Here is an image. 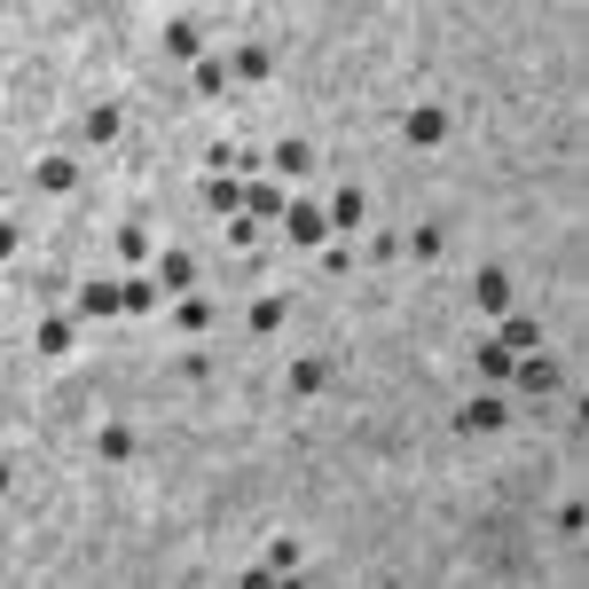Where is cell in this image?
Instances as JSON below:
<instances>
[{"label":"cell","mask_w":589,"mask_h":589,"mask_svg":"<svg viewBox=\"0 0 589 589\" xmlns=\"http://www.w3.org/2000/svg\"><path fill=\"white\" fill-rule=\"evenodd\" d=\"M71 314H79V322H111V314H126V283H111V276L71 283Z\"/></svg>","instance_id":"1"},{"label":"cell","mask_w":589,"mask_h":589,"mask_svg":"<svg viewBox=\"0 0 589 589\" xmlns=\"http://www.w3.org/2000/svg\"><path fill=\"white\" fill-rule=\"evenodd\" d=\"M149 276H157L165 299H189V291H197V251H189V244H165L157 260H149Z\"/></svg>","instance_id":"2"},{"label":"cell","mask_w":589,"mask_h":589,"mask_svg":"<svg viewBox=\"0 0 589 589\" xmlns=\"http://www.w3.org/2000/svg\"><path fill=\"white\" fill-rule=\"evenodd\" d=\"M503 425H512V401H503L495 385H487L479 401H464V409H456V433H472V441H479V433H503Z\"/></svg>","instance_id":"3"},{"label":"cell","mask_w":589,"mask_h":589,"mask_svg":"<svg viewBox=\"0 0 589 589\" xmlns=\"http://www.w3.org/2000/svg\"><path fill=\"white\" fill-rule=\"evenodd\" d=\"M512 385H519L527 401H550V393L566 385V370H558V362H550V354L535 347V354H519V370H512Z\"/></svg>","instance_id":"4"},{"label":"cell","mask_w":589,"mask_h":589,"mask_svg":"<svg viewBox=\"0 0 589 589\" xmlns=\"http://www.w3.org/2000/svg\"><path fill=\"white\" fill-rule=\"evenodd\" d=\"M283 236H291L299 251H314V244H330V213H322V205H307V197H291V213H283Z\"/></svg>","instance_id":"5"},{"label":"cell","mask_w":589,"mask_h":589,"mask_svg":"<svg viewBox=\"0 0 589 589\" xmlns=\"http://www.w3.org/2000/svg\"><path fill=\"white\" fill-rule=\"evenodd\" d=\"M165 55L174 63H205V24L197 17H165Z\"/></svg>","instance_id":"6"},{"label":"cell","mask_w":589,"mask_h":589,"mask_svg":"<svg viewBox=\"0 0 589 589\" xmlns=\"http://www.w3.org/2000/svg\"><path fill=\"white\" fill-rule=\"evenodd\" d=\"M244 213L260 220V228H283V213H291V197L276 189V182H244Z\"/></svg>","instance_id":"7"},{"label":"cell","mask_w":589,"mask_h":589,"mask_svg":"<svg viewBox=\"0 0 589 589\" xmlns=\"http://www.w3.org/2000/svg\"><path fill=\"white\" fill-rule=\"evenodd\" d=\"M322 213H330V236H362V228H370V197H362V189H339Z\"/></svg>","instance_id":"8"},{"label":"cell","mask_w":589,"mask_h":589,"mask_svg":"<svg viewBox=\"0 0 589 589\" xmlns=\"http://www.w3.org/2000/svg\"><path fill=\"white\" fill-rule=\"evenodd\" d=\"M401 134H409L416 149H433V142H448V111H441V103H416V111L401 118Z\"/></svg>","instance_id":"9"},{"label":"cell","mask_w":589,"mask_h":589,"mask_svg":"<svg viewBox=\"0 0 589 589\" xmlns=\"http://www.w3.org/2000/svg\"><path fill=\"white\" fill-rule=\"evenodd\" d=\"M472 299H479L487 314H512V268H479V276H472Z\"/></svg>","instance_id":"10"},{"label":"cell","mask_w":589,"mask_h":589,"mask_svg":"<svg viewBox=\"0 0 589 589\" xmlns=\"http://www.w3.org/2000/svg\"><path fill=\"white\" fill-rule=\"evenodd\" d=\"M32 347H40V354H71V347H79V314H40Z\"/></svg>","instance_id":"11"},{"label":"cell","mask_w":589,"mask_h":589,"mask_svg":"<svg viewBox=\"0 0 589 589\" xmlns=\"http://www.w3.org/2000/svg\"><path fill=\"white\" fill-rule=\"evenodd\" d=\"M472 370H479V385H512V370H519V354H512V347H495V339H479V354H472Z\"/></svg>","instance_id":"12"},{"label":"cell","mask_w":589,"mask_h":589,"mask_svg":"<svg viewBox=\"0 0 589 589\" xmlns=\"http://www.w3.org/2000/svg\"><path fill=\"white\" fill-rule=\"evenodd\" d=\"M441 251H448V236H441L433 220H416V228H401V260H425V268H433Z\"/></svg>","instance_id":"13"},{"label":"cell","mask_w":589,"mask_h":589,"mask_svg":"<svg viewBox=\"0 0 589 589\" xmlns=\"http://www.w3.org/2000/svg\"><path fill=\"white\" fill-rule=\"evenodd\" d=\"M213 322H220V307H213V299H197V291H189V299H174V330H182V339H205Z\"/></svg>","instance_id":"14"},{"label":"cell","mask_w":589,"mask_h":589,"mask_svg":"<svg viewBox=\"0 0 589 589\" xmlns=\"http://www.w3.org/2000/svg\"><path fill=\"white\" fill-rule=\"evenodd\" d=\"M495 347H512V354H535V347H542V322H535V314H503Z\"/></svg>","instance_id":"15"},{"label":"cell","mask_w":589,"mask_h":589,"mask_svg":"<svg viewBox=\"0 0 589 589\" xmlns=\"http://www.w3.org/2000/svg\"><path fill=\"white\" fill-rule=\"evenodd\" d=\"M197 197H205L220 220H228V213H244V182H236V174H205V189H197Z\"/></svg>","instance_id":"16"},{"label":"cell","mask_w":589,"mask_h":589,"mask_svg":"<svg viewBox=\"0 0 589 589\" xmlns=\"http://www.w3.org/2000/svg\"><path fill=\"white\" fill-rule=\"evenodd\" d=\"M283 385H291V401H307V393H322V385H330V362H322V354H299Z\"/></svg>","instance_id":"17"},{"label":"cell","mask_w":589,"mask_h":589,"mask_svg":"<svg viewBox=\"0 0 589 589\" xmlns=\"http://www.w3.org/2000/svg\"><path fill=\"white\" fill-rule=\"evenodd\" d=\"M236 79H244V87L276 79V48H260V40H251V48H236Z\"/></svg>","instance_id":"18"},{"label":"cell","mask_w":589,"mask_h":589,"mask_svg":"<svg viewBox=\"0 0 589 589\" xmlns=\"http://www.w3.org/2000/svg\"><path fill=\"white\" fill-rule=\"evenodd\" d=\"M118 134H126V111H118V103H95V111H87V142H95V149H111Z\"/></svg>","instance_id":"19"},{"label":"cell","mask_w":589,"mask_h":589,"mask_svg":"<svg viewBox=\"0 0 589 589\" xmlns=\"http://www.w3.org/2000/svg\"><path fill=\"white\" fill-rule=\"evenodd\" d=\"M157 307H165L157 276H149V268H134V276H126V314H157Z\"/></svg>","instance_id":"20"},{"label":"cell","mask_w":589,"mask_h":589,"mask_svg":"<svg viewBox=\"0 0 589 589\" xmlns=\"http://www.w3.org/2000/svg\"><path fill=\"white\" fill-rule=\"evenodd\" d=\"M32 182H40L48 197H63V189L79 182V165H71V157H40V165H32Z\"/></svg>","instance_id":"21"},{"label":"cell","mask_w":589,"mask_h":589,"mask_svg":"<svg viewBox=\"0 0 589 589\" xmlns=\"http://www.w3.org/2000/svg\"><path fill=\"white\" fill-rule=\"evenodd\" d=\"M268 165H276V174H314V149L291 134V142H276V149H268Z\"/></svg>","instance_id":"22"},{"label":"cell","mask_w":589,"mask_h":589,"mask_svg":"<svg viewBox=\"0 0 589 589\" xmlns=\"http://www.w3.org/2000/svg\"><path fill=\"white\" fill-rule=\"evenodd\" d=\"M118 260H126V268H149V260H157V251H149V228H142V220H126V228H118Z\"/></svg>","instance_id":"23"},{"label":"cell","mask_w":589,"mask_h":589,"mask_svg":"<svg viewBox=\"0 0 589 589\" xmlns=\"http://www.w3.org/2000/svg\"><path fill=\"white\" fill-rule=\"evenodd\" d=\"M134 448H142V441H134L126 425H103V433H95V456H103V464H126Z\"/></svg>","instance_id":"24"},{"label":"cell","mask_w":589,"mask_h":589,"mask_svg":"<svg viewBox=\"0 0 589 589\" xmlns=\"http://www.w3.org/2000/svg\"><path fill=\"white\" fill-rule=\"evenodd\" d=\"M283 314H291V299H251V330H260V339H276V330H283Z\"/></svg>","instance_id":"25"},{"label":"cell","mask_w":589,"mask_h":589,"mask_svg":"<svg viewBox=\"0 0 589 589\" xmlns=\"http://www.w3.org/2000/svg\"><path fill=\"white\" fill-rule=\"evenodd\" d=\"M228 79H236V71L205 55V63H197V95H205V103H213V95H228Z\"/></svg>","instance_id":"26"},{"label":"cell","mask_w":589,"mask_h":589,"mask_svg":"<svg viewBox=\"0 0 589 589\" xmlns=\"http://www.w3.org/2000/svg\"><path fill=\"white\" fill-rule=\"evenodd\" d=\"M268 574H299V535H276L268 542Z\"/></svg>","instance_id":"27"},{"label":"cell","mask_w":589,"mask_h":589,"mask_svg":"<svg viewBox=\"0 0 589 589\" xmlns=\"http://www.w3.org/2000/svg\"><path fill=\"white\" fill-rule=\"evenodd\" d=\"M228 244L251 251V244H260V220H251V213H228Z\"/></svg>","instance_id":"28"},{"label":"cell","mask_w":589,"mask_h":589,"mask_svg":"<svg viewBox=\"0 0 589 589\" xmlns=\"http://www.w3.org/2000/svg\"><path fill=\"white\" fill-rule=\"evenodd\" d=\"M362 251H370V260H401V228H378Z\"/></svg>","instance_id":"29"},{"label":"cell","mask_w":589,"mask_h":589,"mask_svg":"<svg viewBox=\"0 0 589 589\" xmlns=\"http://www.w3.org/2000/svg\"><path fill=\"white\" fill-rule=\"evenodd\" d=\"M558 535H566V542H581V535H589V512H581V503H566V512H558Z\"/></svg>","instance_id":"30"},{"label":"cell","mask_w":589,"mask_h":589,"mask_svg":"<svg viewBox=\"0 0 589 589\" xmlns=\"http://www.w3.org/2000/svg\"><path fill=\"white\" fill-rule=\"evenodd\" d=\"M205 174H236V142H213L205 149Z\"/></svg>","instance_id":"31"}]
</instances>
